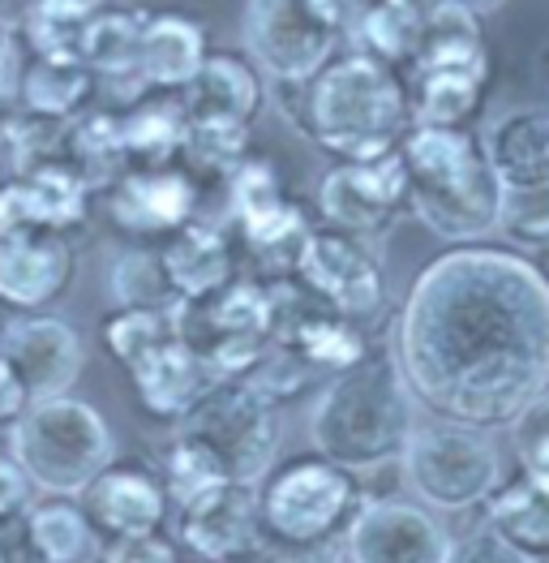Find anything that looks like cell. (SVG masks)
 <instances>
[{"mask_svg":"<svg viewBox=\"0 0 549 563\" xmlns=\"http://www.w3.org/2000/svg\"><path fill=\"white\" fill-rule=\"evenodd\" d=\"M94 525L78 504L60 495L40 508H26V542L40 563H87L94 555Z\"/></svg>","mask_w":549,"mask_h":563,"instance_id":"cell-34","label":"cell"},{"mask_svg":"<svg viewBox=\"0 0 549 563\" xmlns=\"http://www.w3.org/2000/svg\"><path fill=\"white\" fill-rule=\"evenodd\" d=\"M116 117H121V142H125L130 168L181 159L184 108L177 91L137 95L134 103H121V108H116Z\"/></svg>","mask_w":549,"mask_h":563,"instance_id":"cell-29","label":"cell"},{"mask_svg":"<svg viewBox=\"0 0 549 563\" xmlns=\"http://www.w3.org/2000/svg\"><path fill=\"white\" fill-rule=\"evenodd\" d=\"M318 211H322V224L335 229V233L357 236L366 245L382 241V236L408 216L400 155H382V159H335L318 186Z\"/></svg>","mask_w":549,"mask_h":563,"instance_id":"cell-13","label":"cell"},{"mask_svg":"<svg viewBox=\"0 0 549 563\" xmlns=\"http://www.w3.org/2000/svg\"><path fill=\"white\" fill-rule=\"evenodd\" d=\"M485 508V525L506 538L515 551H524L528 560H541L549 555V486L528 477V473H515L503 477L494 486V495L481 504Z\"/></svg>","mask_w":549,"mask_h":563,"instance_id":"cell-30","label":"cell"},{"mask_svg":"<svg viewBox=\"0 0 549 563\" xmlns=\"http://www.w3.org/2000/svg\"><path fill=\"white\" fill-rule=\"evenodd\" d=\"M400 470H404V486L412 490V499L447 517L481 508L506 477L490 430L447 422V418L412 422L404 452H400Z\"/></svg>","mask_w":549,"mask_h":563,"instance_id":"cell-6","label":"cell"},{"mask_svg":"<svg viewBox=\"0 0 549 563\" xmlns=\"http://www.w3.org/2000/svg\"><path fill=\"white\" fill-rule=\"evenodd\" d=\"M94 91V74L87 69L82 56H56V52H31V60H22V78L18 95L22 108L35 117L52 121H69L82 112V103Z\"/></svg>","mask_w":549,"mask_h":563,"instance_id":"cell-32","label":"cell"},{"mask_svg":"<svg viewBox=\"0 0 549 563\" xmlns=\"http://www.w3.org/2000/svg\"><path fill=\"white\" fill-rule=\"evenodd\" d=\"M181 430L215 452L232 482L258 486L279 456V405L245 375L215 378L181 418Z\"/></svg>","mask_w":549,"mask_h":563,"instance_id":"cell-9","label":"cell"},{"mask_svg":"<svg viewBox=\"0 0 549 563\" xmlns=\"http://www.w3.org/2000/svg\"><path fill=\"white\" fill-rule=\"evenodd\" d=\"M74 276V250L65 233L35 229V233L0 236V301L13 310H40L65 292Z\"/></svg>","mask_w":549,"mask_h":563,"instance_id":"cell-20","label":"cell"},{"mask_svg":"<svg viewBox=\"0 0 549 563\" xmlns=\"http://www.w3.org/2000/svg\"><path fill=\"white\" fill-rule=\"evenodd\" d=\"M9 456L22 465L31 486L74 499L116 452H112V430L99 418V409L65 391L31 400L22 418L9 422Z\"/></svg>","mask_w":549,"mask_h":563,"instance_id":"cell-5","label":"cell"},{"mask_svg":"<svg viewBox=\"0 0 549 563\" xmlns=\"http://www.w3.org/2000/svg\"><path fill=\"white\" fill-rule=\"evenodd\" d=\"M408 74L412 125H442L472 130L485 108L490 65H459V69H404Z\"/></svg>","mask_w":549,"mask_h":563,"instance_id":"cell-25","label":"cell"},{"mask_svg":"<svg viewBox=\"0 0 549 563\" xmlns=\"http://www.w3.org/2000/svg\"><path fill=\"white\" fill-rule=\"evenodd\" d=\"M60 164H69L87 189H108L125 168V142H121V117L116 108H94V112H78L65 121L60 130Z\"/></svg>","mask_w":549,"mask_h":563,"instance_id":"cell-28","label":"cell"},{"mask_svg":"<svg viewBox=\"0 0 549 563\" xmlns=\"http://www.w3.org/2000/svg\"><path fill=\"white\" fill-rule=\"evenodd\" d=\"M177 335L172 310H134V306H116V314H108L103 323V344L108 353L130 371L146 353H155L159 344H168Z\"/></svg>","mask_w":549,"mask_h":563,"instance_id":"cell-36","label":"cell"},{"mask_svg":"<svg viewBox=\"0 0 549 563\" xmlns=\"http://www.w3.org/2000/svg\"><path fill=\"white\" fill-rule=\"evenodd\" d=\"M26 405H31V396H26L22 378H18V371L0 357V426H9L13 418H22Z\"/></svg>","mask_w":549,"mask_h":563,"instance_id":"cell-46","label":"cell"},{"mask_svg":"<svg viewBox=\"0 0 549 563\" xmlns=\"http://www.w3.org/2000/svg\"><path fill=\"white\" fill-rule=\"evenodd\" d=\"M0 357L18 371L22 387L31 400L65 396L78 375H82V335L69 328L65 319L47 314H22L0 328Z\"/></svg>","mask_w":549,"mask_h":563,"instance_id":"cell-18","label":"cell"},{"mask_svg":"<svg viewBox=\"0 0 549 563\" xmlns=\"http://www.w3.org/2000/svg\"><path fill=\"white\" fill-rule=\"evenodd\" d=\"M537 82L549 91V47H541V52H537Z\"/></svg>","mask_w":549,"mask_h":563,"instance_id":"cell-49","label":"cell"},{"mask_svg":"<svg viewBox=\"0 0 549 563\" xmlns=\"http://www.w3.org/2000/svg\"><path fill=\"white\" fill-rule=\"evenodd\" d=\"M31 508V477L13 456H0V520L22 517Z\"/></svg>","mask_w":549,"mask_h":563,"instance_id":"cell-43","label":"cell"},{"mask_svg":"<svg viewBox=\"0 0 549 563\" xmlns=\"http://www.w3.org/2000/svg\"><path fill=\"white\" fill-rule=\"evenodd\" d=\"M395 366L434 418L511 426L549 391V276L519 250L447 245L400 306Z\"/></svg>","mask_w":549,"mask_h":563,"instance_id":"cell-1","label":"cell"},{"mask_svg":"<svg viewBox=\"0 0 549 563\" xmlns=\"http://www.w3.org/2000/svg\"><path fill=\"white\" fill-rule=\"evenodd\" d=\"M344 563H348V560H344Z\"/></svg>","mask_w":549,"mask_h":563,"instance_id":"cell-52","label":"cell"},{"mask_svg":"<svg viewBox=\"0 0 549 563\" xmlns=\"http://www.w3.org/2000/svg\"><path fill=\"white\" fill-rule=\"evenodd\" d=\"M258 495L249 482H215L177 504V542H184L202 563H240L262 547Z\"/></svg>","mask_w":549,"mask_h":563,"instance_id":"cell-16","label":"cell"},{"mask_svg":"<svg viewBox=\"0 0 549 563\" xmlns=\"http://www.w3.org/2000/svg\"><path fill=\"white\" fill-rule=\"evenodd\" d=\"M224 186V220L240 233V245L254 263H262V276H271V263H279L274 272L288 276L296 245L310 229L301 202L283 189L279 168L267 155H245L228 177H220Z\"/></svg>","mask_w":549,"mask_h":563,"instance_id":"cell-10","label":"cell"},{"mask_svg":"<svg viewBox=\"0 0 549 563\" xmlns=\"http://www.w3.org/2000/svg\"><path fill=\"white\" fill-rule=\"evenodd\" d=\"M130 378H134L142 409L150 418H168V422H181L184 413L198 405V396L215 383L206 375V366L184 349L181 335H172L168 344H159L155 353L134 362Z\"/></svg>","mask_w":549,"mask_h":563,"instance_id":"cell-26","label":"cell"},{"mask_svg":"<svg viewBox=\"0 0 549 563\" xmlns=\"http://www.w3.org/2000/svg\"><path fill=\"white\" fill-rule=\"evenodd\" d=\"M150 9H99L87 31L78 56L87 60L94 82H108L121 91V103H134L137 95H146V82L137 74V47H142V26H146Z\"/></svg>","mask_w":549,"mask_h":563,"instance_id":"cell-23","label":"cell"},{"mask_svg":"<svg viewBox=\"0 0 549 563\" xmlns=\"http://www.w3.org/2000/svg\"><path fill=\"white\" fill-rule=\"evenodd\" d=\"M18 78H22V52H18V31L0 18V99L18 95Z\"/></svg>","mask_w":549,"mask_h":563,"instance_id":"cell-44","label":"cell"},{"mask_svg":"<svg viewBox=\"0 0 549 563\" xmlns=\"http://www.w3.org/2000/svg\"><path fill=\"white\" fill-rule=\"evenodd\" d=\"M408 216L447 245L485 241L498 220V177L485 164L477 130L412 125L400 142Z\"/></svg>","mask_w":549,"mask_h":563,"instance_id":"cell-3","label":"cell"},{"mask_svg":"<svg viewBox=\"0 0 549 563\" xmlns=\"http://www.w3.org/2000/svg\"><path fill=\"white\" fill-rule=\"evenodd\" d=\"M254 495H258L262 533H267V542H279V547L339 542L352 512L366 499L357 473L326 461L318 452L271 465L262 473V482L254 486Z\"/></svg>","mask_w":549,"mask_h":563,"instance_id":"cell-7","label":"cell"},{"mask_svg":"<svg viewBox=\"0 0 549 563\" xmlns=\"http://www.w3.org/2000/svg\"><path fill=\"white\" fill-rule=\"evenodd\" d=\"M177 335L206 366L211 378L245 375L271 344V292L267 280L232 276L206 297H184L172 306Z\"/></svg>","mask_w":549,"mask_h":563,"instance_id":"cell-8","label":"cell"},{"mask_svg":"<svg viewBox=\"0 0 549 563\" xmlns=\"http://www.w3.org/2000/svg\"><path fill=\"white\" fill-rule=\"evenodd\" d=\"M314 9H318V18L348 44V35H352V26H357V18H361V9H366V0H310Z\"/></svg>","mask_w":549,"mask_h":563,"instance_id":"cell-45","label":"cell"},{"mask_svg":"<svg viewBox=\"0 0 549 563\" xmlns=\"http://www.w3.org/2000/svg\"><path fill=\"white\" fill-rule=\"evenodd\" d=\"M177 95L184 117H224L254 125L267 103V74L240 52H206L198 74Z\"/></svg>","mask_w":549,"mask_h":563,"instance_id":"cell-21","label":"cell"},{"mask_svg":"<svg viewBox=\"0 0 549 563\" xmlns=\"http://www.w3.org/2000/svg\"><path fill=\"white\" fill-rule=\"evenodd\" d=\"M168 486L159 470L142 461H108L82 486V512L94 525V533L108 538H137V533H159L168 520Z\"/></svg>","mask_w":549,"mask_h":563,"instance_id":"cell-17","label":"cell"},{"mask_svg":"<svg viewBox=\"0 0 549 563\" xmlns=\"http://www.w3.org/2000/svg\"><path fill=\"white\" fill-rule=\"evenodd\" d=\"M485 164L498 186H549V112L515 108L481 134Z\"/></svg>","mask_w":549,"mask_h":563,"instance_id":"cell-27","label":"cell"},{"mask_svg":"<svg viewBox=\"0 0 549 563\" xmlns=\"http://www.w3.org/2000/svg\"><path fill=\"white\" fill-rule=\"evenodd\" d=\"M528 563H549V555H541V560H528Z\"/></svg>","mask_w":549,"mask_h":563,"instance_id":"cell-51","label":"cell"},{"mask_svg":"<svg viewBox=\"0 0 549 563\" xmlns=\"http://www.w3.org/2000/svg\"><path fill=\"white\" fill-rule=\"evenodd\" d=\"M108 216L130 236L177 233L181 224L202 216V177L181 159L125 168L108 186Z\"/></svg>","mask_w":549,"mask_h":563,"instance_id":"cell-15","label":"cell"},{"mask_svg":"<svg viewBox=\"0 0 549 563\" xmlns=\"http://www.w3.org/2000/svg\"><path fill=\"white\" fill-rule=\"evenodd\" d=\"M56 4H69V9H78V13H87V18H94L108 0H56Z\"/></svg>","mask_w":549,"mask_h":563,"instance_id":"cell-48","label":"cell"},{"mask_svg":"<svg viewBox=\"0 0 549 563\" xmlns=\"http://www.w3.org/2000/svg\"><path fill=\"white\" fill-rule=\"evenodd\" d=\"M459 9H468V13H477V18H485V13H494V9H503L506 0H451Z\"/></svg>","mask_w":549,"mask_h":563,"instance_id":"cell-47","label":"cell"},{"mask_svg":"<svg viewBox=\"0 0 549 563\" xmlns=\"http://www.w3.org/2000/svg\"><path fill=\"white\" fill-rule=\"evenodd\" d=\"M515 461H519V473L537 477L549 486V391H541L515 422Z\"/></svg>","mask_w":549,"mask_h":563,"instance_id":"cell-40","label":"cell"},{"mask_svg":"<svg viewBox=\"0 0 549 563\" xmlns=\"http://www.w3.org/2000/svg\"><path fill=\"white\" fill-rule=\"evenodd\" d=\"M412 409L416 400L395 357L369 349L357 366L335 371L322 383L310 409V443L318 456L344 470L373 473L400 461L416 422Z\"/></svg>","mask_w":549,"mask_h":563,"instance_id":"cell-4","label":"cell"},{"mask_svg":"<svg viewBox=\"0 0 549 563\" xmlns=\"http://www.w3.org/2000/svg\"><path fill=\"white\" fill-rule=\"evenodd\" d=\"M60 130L65 121H52V117H35V112H22V117H4L0 121V168L9 177L56 159L60 151Z\"/></svg>","mask_w":549,"mask_h":563,"instance_id":"cell-37","label":"cell"},{"mask_svg":"<svg viewBox=\"0 0 549 563\" xmlns=\"http://www.w3.org/2000/svg\"><path fill=\"white\" fill-rule=\"evenodd\" d=\"M425 4L429 0H366L348 44L369 52V56H378V60H386V65L408 69Z\"/></svg>","mask_w":549,"mask_h":563,"instance_id":"cell-33","label":"cell"},{"mask_svg":"<svg viewBox=\"0 0 549 563\" xmlns=\"http://www.w3.org/2000/svg\"><path fill=\"white\" fill-rule=\"evenodd\" d=\"M159 254H164L168 280H172L181 301L184 297H206L236 276V241L220 220H206V216H198V220L181 224L177 233L164 236Z\"/></svg>","mask_w":549,"mask_h":563,"instance_id":"cell-22","label":"cell"},{"mask_svg":"<svg viewBox=\"0 0 549 563\" xmlns=\"http://www.w3.org/2000/svg\"><path fill=\"white\" fill-rule=\"evenodd\" d=\"M206 60V31L189 13H146L142 47H137V74L146 91H181Z\"/></svg>","mask_w":549,"mask_h":563,"instance_id":"cell-24","label":"cell"},{"mask_svg":"<svg viewBox=\"0 0 549 563\" xmlns=\"http://www.w3.org/2000/svg\"><path fill=\"white\" fill-rule=\"evenodd\" d=\"M103 563H181L177 547L164 533H137V538H112Z\"/></svg>","mask_w":549,"mask_h":563,"instance_id":"cell-42","label":"cell"},{"mask_svg":"<svg viewBox=\"0 0 549 563\" xmlns=\"http://www.w3.org/2000/svg\"><path fill=\"white\" fill-rule=\"evenodd\" d=\"M447 563H528V555L515 551L490 525H481V529H468L463 538H451Z\"/></svg>","mask_w":549,"mask_h":563,"instance_id":"cell-41","label":"cell"},{"mask_svg":"<svg viewBox=\"0 0 549 563\" xmlns=\"http://www.w3.org/2000/svg\"><path fill=\"white\" fill-rule=\"evenodd\" d=\"M0 563H13V560H9V551H4V547H0Z\"/></svg>","mask_w":549,"mask_h":563,"instance_id":"cell-50","label":"cell"},{"mask_svg":"<svg viewBox=\"0 0 549 563\" xmlns=\"http://www.w3.org/2000/svg\"><path fill=\"white\" fill-rule=\"evenodd\" d=\"M271 87L283 121L330 159L395 155L412 130L408 74L352 44L339 47L318 74Z\"/></svg>","mask_w":549,"mask_h":563,"instance_id":"cell-2","label":"cell"},{"mask_svg":"<svg viewBox=\"0 0 549 563\" xmlns=\"http://www.w3.org/2000/svg\"><path fill=\"white\" fill-rule=\"evenodd\" d=\"M451 538L416 499H361L344 529L348 563H447Z\"/></svg>","mask_w":549,"mask_h":563,"instance_id":"cell-14","label":"cell"},{"mask_svg":"<svg viewBox=\"0 0 549 563\" xmlns=\"http://www.w3.org/2000/svg\"><path fill=\"white\" fill-rule=\"evenodd\" d=\"M494 233L528 250L549 245V186H503Z\"/></svg>","mask_w":549,"mask_h":563,"instance_id":"cell-39","label":"cell"},{"mask_svg":"<svg viewBox=\"0 0 549 563\" xmlns=\"http://www.w3.org/2000/svg\"><path fill=\"white\" fill-rule=\"evenodd\" d=\"M159 477H164V486H168V499L181 504V499H189V495H198V490L224 482L228 473H224V465L215 461V452H211L202 439H193V434L177 430L172 443L164 448Z\"/></svg>","mask_w":549,"mask_h":563,"instance_id":"cell-38","label":"cell"},{"mask_svg":"<svg viewBox=\"0 0 549 563\" xmlns=\"http://www.w3.org/2000/svg\"><path fill=\"white\" fill-rule=\"evenodd\" d=\"M112 301L116 306H134V310H172L181 297L168 280V267H164V254L159 245H137L125 250L116 263H112Z\"/></svg>","mask_w":549,"mask_h":563,"instance_id":"cell-35","label":"cell"},{"mask_svg":"<svg viewBox=\"0 0 549 563\" xmlns=\"http://www.w3.org/2000/svg\"><path fill=\"white\" fill-rule=\"evenodd\" d=\"M459 65H490L481 18L451 0H429L421 13L408 69H459Z\"/></svg>","mask_w":549,"mask_h":563,"instance_id":"cell-31","label":"cell"},{"mask_svg":"<svg viewBox=\"0 0 549 563\" xmlns=\"http://www.w3.org/2000/svg\"><path fill=\"white\" fill-rule=\"evenodd\" d=\"M87 194H91L87 181L69 164L44 159L0 186V236L35 233V229L69 233L74 224L87 220Z\"/></svg>","mask_w":549,"mask_h":563,"instance_id":"cell-19","label":"cell"},{"mask_svg":"<svg viewBox=\"0 0 549 563\" xmlns=\"http://www.w3.org/2000/svg\"><path fill=\"white\" fill-rule=\"evenodd\" d=\"M240 35L245 56L267 74V82L310 78L344 47L310 0H245Z\"/></svg>","mask_w":549,"mask_h":563,"instance_id":"cell-12","label":"cell"},{"mask_svg":"<svg viewBox=\"0 0 549 563\" xmlns=\"http://www.w3.org/2000/svg\"><path fill=\"white\" fill-rule=\"evenodd\" d=\"M292 276L318 297L326 310H335L339 319L366 323L373 314H382L386 306V280L378 258L369 254L366 241L335 229H305L296 258H292Z\"/></svg>","mask_w":549,"mask_h":563,"instance_id":"cell-11","label":"cell"}]
</instances>
